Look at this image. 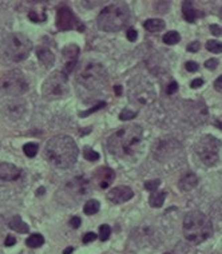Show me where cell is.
<instances>
[{"mask_svg": "<svg viewBox=\"0 0 222 254\" xmlns=\"http://www.w3.org/2000/svg\"><path fill=\"white\" fill-rule=\"evenodd\" d=\"M78 146L69 135H57L48 140L44 155L53 166L58 169H69L78 159Z\"/></svg>", "mask_w": 222, "mask_h": 254, "instance_id": "obj_1", "label": "cell"}, {"mask_svg": "<svg viewBox=\"0 0 222 254\" xmlns=\"http://www.w3.org/2000/svg\"><path fill=\"white\" fill-rule=\"evenodd\" d=\"M144 139V130L140 125H129L122 127L110 136L107 147L111 154L118 158L131 157Z\"/></svg>", "mask_w": 222, "mask_h": 254, "instance_id": "obj_2", "label": "cell"}, {"mask_svg": "<svg viewBox=\"0 0 222 254\" xmlns=\"http://www.w3.org/2000/svg\"><path fill=\"white\" fill-rule=\"evenodd\" d=\"M213 234V225L208 215L201 211H190L183 219V236L192 244H202Z\"/></svg>", "mask_w": 222, "mask_h": 254, "instance_id": "obj_3", "label": "cell"}, {"mask_svg": "<svg viewBox=\"0 0 222 254\" xmlns=\"http://www.w3.org/2000/svg\"><path fill=\"white\" fill-rule=\"evenodd\" d=\"M76 83L86 91H98L107 83V71L98 62H84L76 72Z\"/></svg>", "mask_w": 222, "mask_h": 254, "instance_id": "obj_4", "label": "cell"}, {"mask_svg": "<svg viewBox=\"0 0 222 254\" xmlns=\"http://www.w3.org/2000/svg\"><path fill=\"white\" fill-rule=\"evenodd\" d=\"M130 20V9L125 3H114L100 11L98 15V27L105 32L122 30Z\"/></svg>", "mask_w": 222, "mask_h": 254, "instance_id": "obj_5", "label": "cell"}, {"mask_svg": "<svg viewBox=\"0 0 222 254\" xmlns=\"http://www.w3.org/2000/svg\"><path fill=\"white\" fill-rule=\"evenodd\" d=\"M32 51L31 40L23 34L15 32L5 39L4 42V55L11 62L19 63L26 61Z\"/></svg>", "mask_w": 222, "mask_h": 254, "instance_id": "obj_6", "label": "cell"}, {"mask_svg": "<svg viewBox=\"0 0 222 254\" xmlns=\"http://www.w3.org/2000/svg\"><path fill=\"white\" fill-rule=\"evenodd\" d=\"M221 140L213 135H202L196 143V153L205 166L212 167L217 165L220 159Z\"/></svg>", "mask_w": 222, "mask_h": 254, "instance_id": "obj_7", "label": "cell"}, {"mask_svg": "<svg viewBox=\"0 0 222 254\" xmlns=\"http://www.w3.org/2000/svg\"><path fill=\"white\" fill-rule=\"evenodd\" d=\"M42 92L48 101L63 99L69 95V76L63 71L54 72L44 80Z\"/></svg>", "mask_w": 222, "mask_h": 254, "instance_id": "obj_8", "label": "cell"}, {"mask_svg": "<svg viewBox=\"0 0 222 254\" xmlns=\"http://www.w3.org/2000/svg\"><path fill=\"white\" fill-rule=\"evenodd\" d=\"M0 86L5 94L12 95V97L23 95L28 90V82H27L26 76L19 70H12L7 72L1 79Z\"/></svg>", "mask_w": 222, "mask_h": 254, "instance_id": "obj_9", "label": "cell"}, {"mask_svg": "<svg viewBox=\"0 0 222 254\" xmlns=\"http://www.w3.org/2000/svg\"><path fill=\"white\" fill-rule=\"evenodd\" d=\"M57 27L61 31H69L73 28L83 31L84 27L82 26V23L79 22L74 12L71 11L70 7L67 5H62L58 8L57 12Z\"/></svg>", "mask_w": 222, "mask_h": 254, "instance_id": "obj_10", "label": "cell"}, {"mask_svg": "<svg viewBox=\"0 0 222 254\" xmlns=\"http://www.w3.org/2000/svg\"><path fill=\"white\" fill-rule=\"evenodd\" d=\"M78 55H79V47L75 46V44H69L63 49V58H65V68H63V72H65L67 76L70 74L71 71L74 70L76 63H78Z\"/></svg>", "mask_w": 222, "mask_h": 254, "instance_id": "obj_11", "label": "cell"}, {"mask_svg": "<svg viewBox=\"0 0 222 254\" xmlns=\"http://www.w3.org/2000/svg\"><path fill=\"white\" fill-rule=\"evenodd\" d=\"M134 197V191L129 186H117L107 193V198L114 203H123Z\"/></svg>", "mask_w": 222, "mask_h": 254, "instance_id": "obj_12", "label": "cell"}, {"mask_svg": "<svg viewBox=\"0 0 222 254\" xmlns=\"http://www.w3.org/2000/svg\"><path fill=\"white\" fill-rule=\"evenodd\" d=\"M22 176V170L12 163H0V180L1 181H16Z\"/></svg>", "mask_w": 222, "mask_h": 254, "instance_id": "obj_13", "label": "cell"}, {"mask_svg": "<svg viewBox=\"0 0 222 254\" xmlns=\"http://www.w3.org/2000/svg\"><path fill=\"white\" fill-rule=\"evenodd\" d=\"M133 95H134L135 101L141 103V105H148V103L155 99V92L152 91L151 88L144 87V86H140L135 90H131V97Z\"/></svg>", "mask_w": 222, "mask_h": 254, "instance_id": "obj_14", "label": "cell"}, {"mask_svg": "<svg viewBox=\"0 0 222 254\" xmlns=\"http://www.w3.org/2000/svg\"><path fill=\"white\" fill-rule=\"evenodd\" d=\"M31 8H28V18L32 23H43L47 19V13L43 3H31Z\"/></svg>", "mask_w": 222, "mask_h": 254, "instance_id": "obj_15", "label": "cell"}, {"mask_svg": "<svg viewBox=\"0 0 222 254\" xmlns=\"http://www.w3.org/2000/svg\"><path fill=\"white\" fill-rule=\"evenodd\" d=\"M95 178L99 180L100 188L106 189L111 182H113L114 178H115V173H114L111 169H109V167L106 166L98 167L95 171Z\"/></svg>", "mask_w": 222, "mask_h": 254, "instance_id": "obj_16", "label": "cell"}, {"mask_svg": "<svg viewBox=\"0 0 222 254\" xmlns=\"http://www.w3.org/2000/svg\"><path fill=\"white\" fill-rule=\"evenodd\" d=\"M36 55L39 58L40 63L43 64L46 68H51L55 63V55L51 53V50L47 47H38L36 49Z\"/></svg>", "mask_w": 222, "mask_h": 254, "instance_id": "obj_17", "label": "cell"}, {"mask_svg": "<svg viewBox=\"0 0 222 254\" xmlns=\"http://www.w3.org/2000/svg\"><path fill=\"white\" fill-rule=\"evenodd\" d=\"M197 185H198V178H197L196 174L190 173V174H186V176L179 180L178 188L182 191H190L194 188H197Z\"/></svg>", "mask_w": 222, "mask_h": 254, "instance_id": "obj_18", "label": "cell"}, {"mask_svg": "<svg viewBox=\"0 0 222 254\" xmlns=\"http://www.w3.org/2000/svg\"><path fill=\"white\" fill-rule=\"evenodd\" d=\"M182 13L185 20L189 23L196 22V19L198 18V11L196 9L193 1H183L182 3Z\"/></svg>", "mask_w": 222, "mask_h": 254, "instance_id": "obj_19", "label": "cell"}, {"mask_svg": "<svg viewBox=\"0 0 222 254\" xmlns=\"http://www.w3.org/2000/svg\"><path fill=\"white\" fill-rule=\"evenodd\" d=\"M8 226L11 230H13V232L16 233H20V234H26V233H28V230H30L28 225H27L19 215H15V217L9 221Z\"/></svg>", "mask_w": 222, "mask_h": 254, "instance_id": "obj_20", "label": "cell"}, {"mask_svg": "<svg viewBox=\"0 0 222 254\" xmlns=\"http://www.w3.org/2000/svg\"><path fill=\"white\" fill-rule=\"evenodd\" d=\"M144 27L150 32H159V31L165 30L166 23L162 19H148L144 23Z\"/></svg>", "mask_w": 222, "mask_h": 254, "instance_id": "obj_21", "label": "cell"}, {"mask_svg": "<svg viewBox=\"0 0 222 254\" xmlns=\"http://www.w3.org/2000/svg\"><path fill=\"white\" fill-rule=\"evenodd\" d=\"M9 117L12 118H20L24 113V103L23 102H11L7 105Z\"/></svg>", "mask_w": 222, "mask_h": 254, "instance_id": "obj_22", "label": "cell"}, {"mask_svg": "<svg viewBox=\"0 0 222 254\" xmlns=\"http://www.w3.org/2000/svg\"><path fill=\"white\" fill-rule=\"evenodd\" d=\"M166 198V191H152L150 194V198H148V202H150V206L151 207H161L163 205Z\"/></svg>", "mask_w": 222, "mask_h": 254, "instance_id": "obj_23", "label": "cell"}, {"mask_svg": "<svg viewBox=\"0 0 222 254\" xmlns=\"http://www.w3.org/2000/svg\"><path fill=\"white\" fill-rule=\"evenodd\" d=\"M26 245L28 248H32V249H35V248H40L42 245H44V237L39 233H35V234H31L28 238L26 240Z\"/></svg>", "mask_w": 222, "mask_h": 254, "instance_id": "obj_24", "label": "cell"}, {"mask_svg": "<svg viewBox=\"0 0 222 254\" xmlns=\"http://www.w3.org/2000/svg\"><path fill=\"white\" fill-rule=\"evenodd\" d=\"M100 209V203L96 199H90V201L86 202V205L83 207V211L87 215H94L96 214Z\"/></svg>", "mask_w": 222, "mask_h": 254, "instance_id": "obj_25", "label": "cell"}, {"mask_svg": "<svg viewBox=\"0 0 222 254\" xmlns=\"http://www.w3.org/2000/svg\"><path fill=\"white\" fill-rule=\"evenodd\" d=\"M179 40H181V35H179L177 31H169L167 34H165L163 36V42L167 46H173V44L179 43Z\"/></svg>", "mask_w": 222, "mask_h": 254, "instance_id": "obj_26", "label": "cell"}, {"mask_svg": "<svg viewBox=\"0 0 222 254\" xmlns=\"http://www.w3.org/2000/svg\"><path fill=\"white\" fill-rule=\"evenodd\" d=\"M206 49L208 51L213 54H221L222 53V43L217 40H208L206 42Z\"/></svg>", "mask_w": 222, "mask_h": 254, "instance_id": "obj_27", "label": "cell"}, {"mask_svg": "<svg viewBox=\"0 0 222 254\" xmlns=\"http://www.w3.org/2000/svg\"><path fill=\"white\" fill-rule=\"evenodd\" d=\"M23 151H24V154H26L27 157L34 158L36 155V153H38V145H36V143H32V142L26 143L24 147H23Z\"/></svg>", "mask_w": 222, "mask_h": 254, "instance_id": "obj_28", "label": "cell"}, {"mask_svg": "<svg viewBox=\"0 0 222 254\" xmlns=\"http://www.w3.org/2000/svg\"><path fill=\"white\" fill-rule=\"evenodd\" d=\"M83 157H84V159L90 161V162H95V161L99 159V154L94 151L92 149H90V147H86V149L83 150Z\"/></svg>", "mask_w": 222, "mask_h": 254, "instance_id": "obj_29", "label": "cell"}, {"mask_svg": "<svg viewBox=\"0 0 222 254\" xmlns=\"http://www.w3.org/2000/svg\"><path fill=\"white\" fill-rule=\"evenodd\" d=\"M111 236V229L109 225H102L99 228V238L100 241H107Z\"/></svg>", "mask_w": 222, "mask_h": 254, "instance_id": "obj_30", "label": "cell"}, {"mask_svg": "<svg viewBox=\"0 0 222 254\" xmlns=\"http://www.w3.org/2000/svg\"><path fill=\"white\" fill-rule=\"evenodd\" d=\"M106 106V102H100V103H98V105H95L94 107H91V109L86 110V111H82V113H79V115L82 117V118H86V117H88L90 114H92V113H95V111H98V110L103 109Z\"/></svg>", "mask_w": 222, "mask_h": 254, "instance_id": "obj_31", "label": "cell"}, {"mask_svg": "<svg viewBox=\"0 0 222 254\" xmlns=\"http://www.w3.org/2000/svg\"><path fill=\"white\" fill-rule=\"evenodd\" d=\"M135 117H137V111H131V110L127 109L123 110L122 113L119 114V119L121 121H130V119L135 118Z\"/></svg>", "mask_w": 222, "mask_h": 254, "instance_id": "obj_32", "label": "cell"}, {"mask_svg": "<svg viewBox=\"0 0 222 254\" xmlns=\"http://www.w3.org/2000/svg\"><path fill=\"white\" fill-rule=\"evenodd\" d=\"M159 185H161V181L159 180L148 181V182L145 184V189H146V190H148V191H155V190L159 188Z\"/></svg>", "mask_w": 222, "mask_h": 254, "instance_id": "obj_33", "label": "cell"}, {"mask_svg": "<svg viewBox=\"0 0 222 254\" xmlns=\"http://www.w3.org/2000/svg\"><path fill=\"white\" fill-rule=\"evenodd\" d=\"M217 66H218L217 59H208V61L205 62V67H206L208 70H216Z\"/></svg>", "mask_w": 222, "mask_h": 254, "instance_id": "obj_34", "label": "cell"}, {"mask_svg": "<svg viewBox=\"0 0 222 254\" xmlns=\"http://www.w3.org/2000/svg\"><path fill=\"white\" fill-rule=\"evenodd\" d=\"M200 49H201V44L198 40H196V42H192V43L187 46V51H189V53H197V51H198Z\"/></svg>", "mask_w": 222, "mask_h": 254, "instance_id": "obj_35", "label": "cell"}, {"mask_svg": "<svg viewBox=\"0 0 222 254\" xmlns=\"http://www.w3.org/2000/svg\"><path fill=\"white\" fill-rule=\"evenodd\" d=\"M96 240V234L95 233H86L84 234V237H83V244H88V242H92V241H95Z\"/></svg>", "mask_w": 222, "mask_h": 254, "instance_id": "obj_36", "label": "cell"}, {"mask_svg": "<svg viewBox=\"0 0 222 254\" xmlns=\"http://www.w3.org/2000/svg\"><path fill=\"white\" fill-rule=\"evenodd\" d=\"M137 38H138V32H137V30H135V28H129V30H127V39L130 40V42H135Z\"/></svg>", "mask_w": 222, "mask_h": 254, "instance_id": "obj_37", "label": "cell"}, {"mask_svg": "<svg viewBox=\"0 0 222 254\" xmlns=\"http://www.w3.org/2000/svg\"><path fill=\"white\" fill-rule=\"evenodd\" d=\"M210 32H212L214 36H222V27L217 26V24H212V26H210Z\"/></svg>", "mask_w": 222, "mask_h": 254, "instance_id": "obj_38", "label": "cell"}, {"mask_svg": "<svg viewBox=\"0 0 222 254\" xmlns=\"http://www.w3.org/2000/svg\"><path fill=\"white\" fill-rule=\"evenodd\" d=\"M185 66H186V70L189 71V72H194V71L198 70V64H197L196 62H186Z\"/></svg>", "mask_w": 222, "mask_h": 254, "instance_id": "obj_39", "label": "cell"}, {"mask_svg": "<svg viewBox=\"0 0 222 254\" xmlns=\"http://www.w3.org/2000/svg\"><path fill=\"white\" fill-rule=\"evenodd\" d=\"M177 91H178V83H177V82H171V83L169 84L167 90H166V92H167L169 95H171V94H174V92Z\"/></svg>", "mask_w": 222, "mask_h": 254, "instance_id": "obj_40", "label": "cell"}, {"mask_svg": "<svg viewBox=\"0 0 222 254\" xmlns=\"http://www.w3.org/2000/svg\"><path fill=\"white\" fill-rule=\"evenodd\" d=\"M214 88H216V91L221 92L222 94V75L216 79V82H214Z\"/></svg>", "mask_w": 222, "mask_h": 254, "instance_id": "obj_41", "label": "cell"}, {"mask_svg": "<svg viewBox=\"0 0 222 254\" xmlns=\"http://www.w3.org/2000/svg\"><path fill=\"white\" fill-rule=\"evenodd\" d=\"M70 225L73 229H78L80 226V218L79 217H73L70 219Z\"/></svg>", "mask_w": 222, "mask_h": 254, "instance_id": "obj_42", "label": "cell"}, {"mask_svg": "<svg viewBox=\"0 0 222 254\" xmlns=\"http://www.w3.org/2000/svg\"><path fill=\"white\" fill-rule=\"evenodd\" d=\"M16 244V238L13 236H8L7 238H5V242H4V245L5 246H12Z\"/></svg>", "mask_w": 222, "mask_h": 254, "instance_id": "obj_43", "label": "cell"}, {"mask_svg": "<svg viewBox=\"0 0 222 254\" xmlns=\"http://www.w3.org/2000/svg\"><path fill=\"white\" fill-rule=\"evenodd\" d=\"M202 84H204V80H202V79H194L192 82V88H200Z\"/></svg>", "mask_w": 222, "mask_h": 254, "instance_id": "obj_44", "label": "cell"}, {"mask_svg": "<svg viewBox=\"0 0 222 254\" xmlns=\"http://www.w3.org/2000/svg\"><path fill=\"white\" fill-rule=\"evenodd\" d=\"M114 88H115V92H117V95L119 97V95L122 94V87H121V86H115Z\"/></svg>", "mask_w": 222, "mask_h": 254, "instance_id": "obj_45", "label": "cell"}, {"mask_svg": "<svg viewBox=\"0 0 222 254\" xmlns=\"http://www.w3.org/2000/svg\"><path fill=\"white\" fill-rule=\"evenodd\" d=\"M73 248H67V249H65V252H63V254H71L73 253Z\"/></svg>", "mask_w": 222, "mask_h": 254, "instance_id": "obj_46", "label": "cell"}, {"mask_svg": "<svg viewBox=\"0 0 222 254\" xmlns=\"http://www.w3.org/2000/svg\"><path fill=\"white\" fill-rule=\"evenodd\" d=\"M43 193H44V189L40 188L39 190H38V194H39V195H40V194H43Z\"/></svg>", "mask_w": 222, "mask_h": 254, "instance_id": "obj_47", "label": "cell"}, {"mask_svg": "<svg viewBox=\"0 0 222 254\" xmlns=\"http://www.w3.org/2000/svg\"><path fill=\"white\" fill-rule=\"evenodd\" d=\"M220 16L222 18V7H221V9H220Z\"/></svg>", "mask_w": 222, "mask_h": 254, "instance_id": "obj_48", "label": "cell"}, {"mask_svg": "<svg viewBox=\"0 0 222 254\" xmlns=\"http://www.w3.org/2000/svg\"><path fill=\"white\" fill-rule=\"evenodd\" d=\"M165 254H170V253H165Z\"/></svg>", "mask_w": 222, "mask_h": 254, "instance_id": "obj_49", "label": "cell"}]
</instances>
